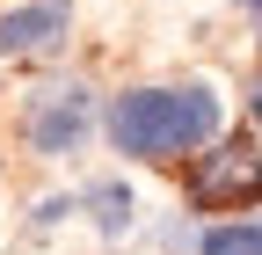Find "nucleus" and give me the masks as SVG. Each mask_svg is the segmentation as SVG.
I'll return each instance as SVG.
<instances>
[{"instance_id": "nucleus-1", "label": "nucleus", "mask_w": 262, "mask_h": 255, "mask_svg": "<svg viewBox=\"0 0 262 255\" xmlns=\"http://www.w3.org/2000/svg\"><path fill=\"white\" fill-rule=\"evenodd\" d=\"M219 139V95L211 88H139L110 102V146L131 161H168V153Z\"/></svg>"}, {"instance_id": "nucleus-2", "label": "nucleus", "mask_w": 262, "mask_h": 255, "mask_svg": "<svg viewBox=\"0 0 262 255\" xmlns=\"http://www.w3.org/2000/svg\"><path fill=\"white\" fill-rule=\"evenodd\" d=\"M22 132H29V146H37V153H73V146L88 139V88H80V80L29 88Z\"/></svg>"}, {"instance_id": "nucleus-3", "label": "nucleus", "mask_w": 262, "mask_h": 255, "mask_svg": "<svg viewBox=\"0 0 262 255\" xmlns=\"http://www.w3.org/2000/svg\"><path fill=\"white\" fill-rule=\"evenodd\" d=\"M189 197L204 204V211L241 204V197H262V153H255V146H211V153H196Z\"/></svg>"}, {"instance_id": "nucleus-4", "label": "nucleus", "mask_w": 262, "mask_h": 255, "mask_svg": "<svg viewBox=\"0 0 262 255\" xmlns=\"http://www.w3.org/2000/svg\"><path fill=\"white\" fill-rule=\"evenodd\" d=\"M58 37H66V8H58V0H37V8H15V15H0V58L51 51Z\"/></svg>"}, {"instance_id": "nucleus-5", "label": "nucleus", "mask_w": 262, "mask_h": 255, "mask_svg": "<svg viewBox=\"0 0 262 255\" xmlns=\"http://www.w3.org/2000/svg\"><path fill=\"white\" fill-rule=\"evenodd\" d=\"M88 204H95V219H102V233H124V226H131V189H124V182H95Z\"/></svg>"}, {"instance_id": "nucleus-6", "label": "nucleus", "mask_w": 262, "mask_h": 255, "mask_svg": "<svg viewBox=\"0 0 262 255\" xmlns=\"http://www.w3.org/2000/svg\"><path fill=\"white\" fill-rule=\"evenodd\" d=\"M204 255H262V226H211Z\"/></svg>"}, {"instance_id": "nucleus-7", "label": "nucleus", "mask_w": 262, "mask_h": 255, "mask_svg": "<svg viewBox=\"0 0 262 255\" xmlns=\"http://www.w3.org/2000/svg\"><path fill=\"white\" fill-rule=\"evenodd\" d=\"M248 110H255V117H262V73H255V88H248Z\"/></svg>"}, {"instance_id": "nucleus-8", "label": "nucleus", "mask_w": 262, "mask_h": 255, "mask_svg": "<svg viewBox=\"0 0 262 255\" xmlns=\"http://www.w3.org/2000/svg\"><path fill=\"white\" fill-rule=\"evenodd\" d=\"M241 8H262V0H241Z\"/></svg>"}]
</instances>
